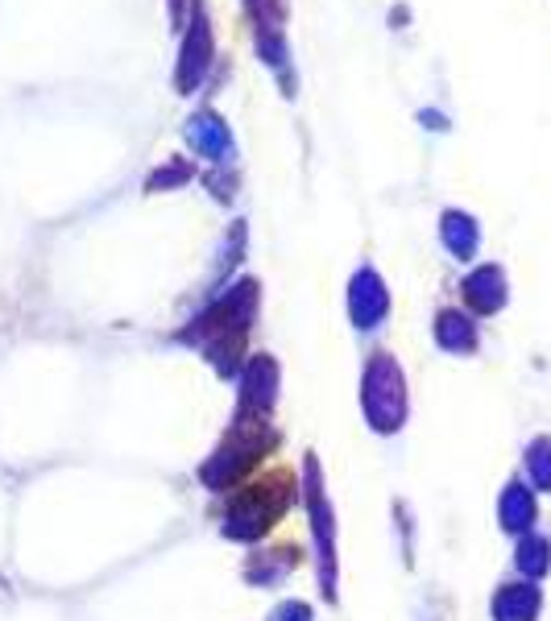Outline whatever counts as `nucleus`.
Here are the masks:
<instances>
[{
  "instance_id": "1",
  "label": "nucleus",
  "mask_w": 551,
  "mask_h": 621,
  "mask_svg": "<svg viewBox=\"0 0 551 621\" xmlns=\"http://www.w3.org/2000/svg\"><path fill=\"white\" fill-rule=\"evenodd\" d=\"M361 402L374 431H398L402 427V414H407V394H402V377L398 365L377 356L370 373H365V389H361Z\"/></svg>"
},
{
  "instance_id": "2",
  "label": "nucleus",
  "mask_w": 551,
  "mask_h": 621,
  "mask_svg": "<svg viewBox=\"0 0 551 621\" xmlns=\"http://www.w3.org/2000/svg\"><path fill=\"white\" fill-rule=\"evenodd\" d=\"M286 505H291V489L286 485L245 489L233 502V514L224 518V535H233V539H254V535H261L266 526L274 523Z\"/></svg>"
},
{
  "instance_id": "3",
  "label": "nucleus",
  "mask_w": 551,
  "mask_h": 621,
  "mask_svg": "<svg viewBox=\"0 0 551 621\" xmlns=\"http://www.w3.org/2000/svg\"><path fill=\"white\" fill-rule=\"evenodd\" d=\"M535 609H539V593H535L531 584H506L497 593V601H493L497 621H531Z\"/></svg>"
},
{
  "instance_id": "4",
  "label": "nucleus",
  "mask_w": 551,
  "mask_h": 621,
  "mask_svg": "<svg viewBox=\"0 0 551 621\" xmlns=\"http://www.w3.org/2000/svg\"><path fill=\"white\" fill-rule=\"evenodd\" d=\"M307 477H312L315 539H319V551H324V584L332 588V509H324V497H319V485H315V460L307 465Z\"/></svg>"
},
{
  "instance_id": "5",
  "label": "nucleus",
  "mask_w": 551,
  "mask_h": 621,
  "mask_svg": "<svg viewBox=\"0 0 551 621\" xmlns=\"http://www.w3.org/2000/svg\"><path fill=\"white\" fill-rule=\"evenodd\" d=\"M531 518H535L531 493L523 485H511L506 497H502V523L511 526V530H523V526H531Z\"/></svg>"
},
{
  "instance_id": "6",
  "label": "nucleus",
  "mask_w": 551,
  "mask_h": 621,
  "mask_svg": "<svg viewBox=\"0 0 551 621\" xmlns=\"http://www.w3.org/2000/svg\"><path fill=\"white\" fill-rule=\"evenodd\" d=\"M518 567L531 572V576L548 572V543L543 539H527V543L518 547Z\"/></svg>"
},
{
  "instance_id": "7",
  "label": "nucleus",
  "mask_w": 551,
  "mask_h": 621,
  "mask_svg": "<svg viewBox=\"0 0 551 621\" xmlns=\"http://www.w3.org/2000/svg\"><path fill=\"white\" fill-rule=\"evenodd\" d=\"M531 472H535V485L551 489V444L548 440H539V444L531 447Z\"/></svg>"
},
{
  "instance_id": "8",
  "label": "nucleus",
  "mask_w": 551,
  "mask_h": 621,
  "mask_svg": "<svg viewBox=\"0 0 551 621\" xmlns=\"http://www.w3.org/2000/svg\"><path fill=\"white\" fill-rule=\"evenodd\" d=\"M270 621H312V613H307V605H282Z\"/></svg>"
}]
</instances>
